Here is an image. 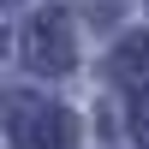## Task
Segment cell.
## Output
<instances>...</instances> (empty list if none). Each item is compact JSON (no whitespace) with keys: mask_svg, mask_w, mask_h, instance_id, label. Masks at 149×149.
<instances>
[{"mask_svg":"<svg viewBox=\"0 0 149 149\" xmlns=\"http://www.w3.org/2000/svg\"><path fill=\"white\" fill-rule=\"evenodd\" d=\"M113 66L125 72V78H143V72H149V42H143V36H137V42H125V48H119V60H113Z\"/></svg>","mask_w":149,"mask_h":149,"instance_id":"3","label":"cell"},{"mask_svg":"<svg viewBox=\"0 0 149 149\" xmlns=\"http://www.w3.org/2000/svg\"><path fill=\"white\" fill-rule=\"evenodd\" d=\"M12 143L18 149H72L78 125H72L66 107H48V102H12Z\"/></svg>","mask_w":149,"mask_h":149,"instance_id":"1","label":"cell"},{"mask_svg":"<svg viewBox=\"0 0 149 149\" xmlns=\"http://www.w3.org/2000/svg\"><path fill=\"white\" fill-rule=\"evenodd\" d=\"M24 54H30L36 72H72V24L60 18V12L36 18L30 36H24Z\"/></svg>","mask_w":149,"mask_h":149,"instance_id":"2","label":"cell"}]
</instances>
